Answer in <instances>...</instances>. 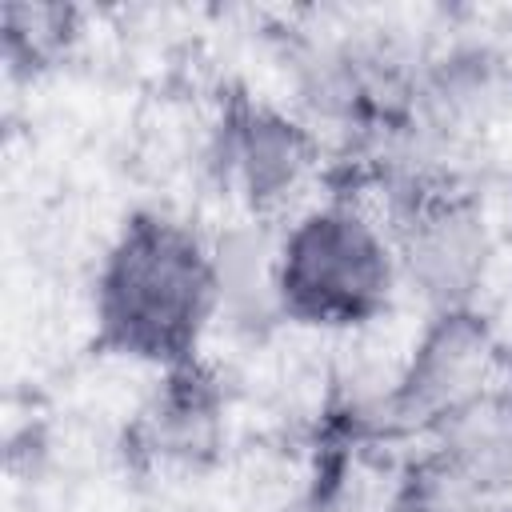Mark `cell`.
I'll return each mask as SVG.
<instances>
[{
  "label": "cell",
  "instance_id": "cell-1",
  "mask_svg": "<svg viewBox=\"0 0 512 512\" xmlns=\"http://www.w3.org/2000/svg\"><path fill=\"white\" fill-rule=\"evenodd\" d=\"M212 324V240L164 208H136L92 276L96 348L164 372L196 360Z\"/></svg>",
  "mask_w": 512,
  "mask_h": 512
},
{
  "label": "cell",
  "instance_id": "cell-2",
  "mask_svg": "<svg viewBox=\"0 0 512 512\" xmlns=\"http://www.w3.org/2000/svg\"><path fill=\"white\" fill-rule=\"evenodd\" d=\"M276 292L284 324L352 332L380 320L396 292L400 268L384 216L348 196H328L280 224Z\"/></svg>",
  "mask_w": 512,
  "mask_h": 512
},
{
  "label": "cell",
  "instance_id": "cell-3",
  "mask_svg": "<svg viewBox=\"0 0 512 512\" xmlns=\"http://www.w3.org/2000/svg\"><path fill=\"white\" fill-rule=\"evenodd\" d=\"M384 224L400 288L424 304V316L480 308L496 264V232L476 192L452 172H392Z\"/></svg>",
  "mask_w": 512,
  "mask_h": 512
},
{
  "label": "cell",
  "instance_id": "cell-4",
  "mask_svg": "<svg viewBox=\"0 0 512 512\" xmlns=\"http://www.w3.org/2000/svg\"><path fill=\"white\" fill-rule=\"evenodd\" d=\"M324 140L284 104L228 92L204 136V172L244 220H272L300 200Z\"/></svg>",
  "mask_w": 512,
  "mask_h": 512
},
{
  "label": "cell",
  "instance_id": "cell-5",
  "mask_svg": "<svg viewBox=\"0 0 512 512\" xmlns=\"http://www.w3.org/2000/svg\"><path fill=\"white\" fill-rule=\"evenodd\" d=\"M504 340L484 308H456L424 316L392 388L372 408L384 432H432L472 400L500 388Z\"/></svg>",
  "mask_w": 512,
  "mask_h": 512
},
{
  "label": "cell",
  "instance_id": "cell-6",
  "mask_svg": "<svg viewBox=\"0 0 512 512\" xmlns=\"http://www.w3.org/2000/svg\"><path fill=\"white\" fill-rule=\"evenodd\" d=\"M228 444V388L200 356L164 368L132 412L120 452L144 476H200Z\"/></svg>",
  "mask_w": 512,
  "mask_h": 512
},
{
  "label": "cell",
  "instance_id": "cell-7",
  "mask_svg": "<svg viewBox=\"0 0 512 512\" xmlns=\"http://www.w3.org/2000/svg\"><path fill=\"white\" fill-rule=\"evenodd\" d=\"M456 500L508 504L512 496V400L504 388L472 400L444 424L428 432V452L420 460Z\"/></svg>",
  "mask_w": 512,
  "mask_h": 512
},
{
  "label": "cell",
  "instance_id": "cell-8",
  "mask_svg": "<svg viewBox=\"0 0 512 512\" xmlns=\"http://www.w3.org/2000/svg\"><path fill=\"white\" fill-rule=\"evenodd\" d=\"M276 240L280 224L244 216L212 240L216 324H228L240 336H264L268 328L284 324L276 292Z\"/></svg>",
  "mask_w": 512,
  "mask_h": 512
},
{
  "label": "cell",
  "instance_id": "cell-9",
  "mask_svg": "<svg viewBox=\"0 0 512 512\" xmlns=\"http://www.w3.org/2000/svg\"><path fill=\"white\" fill-rule=\"evenodd\" d=\"M80 36V20L64 4H4V64L12 76L56 68Z\"/></svg>",
  "mask_w": 512,
  "mask_h": 512
},
{
  "label": "cell",
  "instance_id": "cell-10",
  "mask_svg": "<svg viewBox=\"0 0 512 512\" xmlns=\"http://www.w3.org/2000/svg\"><path fill=\"white\" fill-rule=\"evenodd\" d=\"M380 512H472L464 500H456L424 464H416L380 504Z\"/></svg>",
  "mask_w": 512,
  "mask_h": 512
},
{
  "label": "cell",
  "instance_id": "cell-11",
  "mask_svg": "<svg viewBox=\"0 0 512 512\" xmlns=\"http://www.w3.org/2000/svg\"><path fill=\"white\" fill-rule=\"evenodd\" d=\"M500 388H504L508 400H512V344H504V376H500Z\"/></svg>",
  "mask_w": 512,
  "mask_h": 512
},
{
  "label": "cell",
  "instance_id": "cell-12",
  "mask_svg": "<svg viewBox=\"0 0 512 512\" xmlns=\"http://www.w3.org/2000/svg\"><path fill=\"white\" fill-rule=\"evenodd\" d=\"M500 512H512V504H504V508H500Z\"/></svg>",
  "mask_w": 512,
  "mask_h": 512
},
{
  "label": "cell",
  "instance_id": "cell-13",
  "mask_svg": "<svg viewBox=\"0 0 512 512\" xmlns=\"http://www.w3.org/2000/svg\"><path fill=\"white\" fill-rule=\"evenodd\" d=\"M508 504H512V496H508Z\"/></svg>",
  "mask_w": 512,
  "mask_h": 512
}]
</instances>
